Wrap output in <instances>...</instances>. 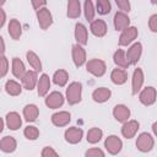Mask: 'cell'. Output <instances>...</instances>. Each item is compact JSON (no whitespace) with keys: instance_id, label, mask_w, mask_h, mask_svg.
Wrapping results in <instances>:
<instances>
[{"instance_id":"obj_14","label":"cell","mask_w":157,"mask_h":157,"mask_svg":"<svg viewBox=\"0 0 157 157\" xmlns=\"http://www.w3.org/2000/svg\"><path fill=\"white\" fill-rule=\"evenodd\" d=\"M144 85V72L141 69H135L134 74H132V80H131V93L132 94H137V92H140L141 87Z\"/></svg>"},{"instance_id":"obj_4","label":"cell","mask_w":157,"mask_h":157,"mask_svg":"<svg viewBox=\"0 0 157 157\" xmlns=\"http://www.w3.org/2000/svg\"><path fill=\"white\" fill-rule=\"evenodd\" d=\"M137 34H139V32H137V28L136 27H126V28H124L123 31H121V34H120V37H119V45H121V47H126V45H129L131 42H134L136 38H137Z\"/></svg>"},{"instance_id":"obj_47","label":"cell","mask_w":157,"mask_h":157,"mask_svg":"<svg viewBox=\"0 0 157 157\" xmlns=\"http://www.w3.org/2000/svg\"><path fill=\"white\" fill-rule=\"evenodd\" d=\"M151 2L152 4H157V0H151Z\"/></svg>"},{"instance_id":"obj_7","label":"cell","mask_w":157,"mask_h":157,"mask_svg":"<svg viewBox=\"0 0 157 157\" xmlns=\"http://www.w3.org/2000/svg\"><path fill=\"white\" fill-rule=\"evenodd\" d=\"M139 99L144 105H152L156 102V88L152 86L145 87L140 94H139Z\"/></svg>"},{"instance_id":"obj_6","label":"cell","mask_w":157,"mask_h":157,"mask_svg":"<svg viewBox=\"0 0 157 157\" xmlns=\"http://www.w3.org/2000/svg\"><path fill=\"white\" fill-rule=\"evenodd\" d=\"M104 147L110 155H117L121 151L123 142L121 140L115 135H109L104 141Z\"/></svg>"},{"instance_id":"obj_27","label":"cell","mask_w":157,"mask_h":157,"mask_svg":"<svg viewBox=\"0 0 157 157\" xmlns=\"http://www.w3.org/2000/svg\"><path fill=\"white\" fill-rule=\"evenodd\" d=\"M110 80L115 85H123L128 80V74L124 69H114L110 74Z\"/></svg>"},{"instance_id":"obj_22","label":"cell","mask_w":157,"mask_h":157,"mask_svg":"<svg viewBox=\"0 0 157 157\" xmlns=\"http://www.w3.org/2000/svg\"><path fill=\"white\" fill-rule=\"evenodd\" d=\"M75 39L77 40V44H81V45L87 44L88 33H87V28L85 27V25L76 23V26H75Z\"/></svg>"},{"instance_id":"obj_33","label":"cell","mask_w":157,"mask_h":157,"mask_svg":"<svg viewBox=\"0 0 157 157\" xmlns=\"http://www.w3.org/2000/svg\"><path fill=\"white\" fill-rule=\"evenodd\" d=\"M103 136V131L99 129V128H91L88 131H87V141L90 144H97L98 141H101Z\"/></svg>"},{"instance_id":"obj_41","label":"cell","mask_w":157,"mask_h":157,"mask_svg":"<svg viewBox=\"0 0 157 157\" xmlns=\"http://www.w3.org/2000/svg\"><path fill=\"white\" fill-rule=\"evenodd\" d=\"M148 27L152 32H157V15H152L148 20Z\"/></svg>"},{"instance_id":"obj_16","label":"cell","mask_w":157,"mask_h":157,"mask_svg":"<svg viewBox=\"0 0 157 157\" xmlns=\"http://www.w3.org/2000/svg\"><path fill=\"white\" fill-rule=\"evenodd\" d=\"M71 120V114L69 112H56L52 115V123L55 126H66Z\"/></svg>"},{"instance_id":"obj_46","label":"cell","mask_w":157,"mask_h":157,"mask_svg":"<svg viewBox=\"0 0 157 157\" xmlns=\"http://www.w3.org/2000/svg\"><path fill=\"white\" fill-rule=\"evenodd\" d=\"M5 1H6V0H0V6H2V5L5 4Z\"/></svg>"},{"instance_id":"obj_21","label":"cell","mask_w":157,"mask_h":157,"mask_svg":"<svg viewBox=\"0 0 157 157\" xmlns=\"http://www.w3.org/2000/svg\"><path fill=\"white\" fill-rule=\"evenodd\" d=\"M112 96V92L109 88H105V87H99V88H96L92 93V98L94 102L97 103H104L107 102Z\"/></svg>"},{"instance_id":"obj_8","label":"cell","mask_w":157,"mask_h":157,"mask_svg":"<svg viewBox=\"0 0 157 157\" xmlns=\"http://www.w3.org/2000/svg\"><path fill=\"white\" fill-rule=\"evenodd\" d=\"M141 54H142V45H141V43H139V42H137V43H134V44L128 49V52L125 53L126 59H128V61H129L130 65L136 64V63L140 60Z\"/></svg>"},{"instance_id":"obj_39","label":"cell","mask_w":157,"mask_h":157,"mask_svg":"<svg viewBox=\"0 0 157 157\" xmlns=\"http://www.w3.org/2000/svg\"><path fill=\"white\" fill-rule=\"evenodd\" d=\"M115 1V4H117V6L120 9V11H123V12H129L130 11V2H129V0H114Z\"/></svg>"},{"instance_id":"obj_17","label":"cell","mask_w":157,"mask_h":157,"mask_svg":"<svg viewBox=\"0 0 157 157\" xmlns=\"http://www.w3.org/2000/svg\"><path fill=\"white\" fill-rule=\"evenodd\" d=\"M113 115L119 123H124L130 118V109L124 104H118L113 109Z\"/></svg>"},{"instance_id":"obj_45","label":"cell","mask_w":157,"mask_h":157,"mask_svg":"<svg viewBox=\"0 0 157 157\" xmlns=\"http://www.w3.org/2000/svg\"><path fill=\"white\" fill-rule=\"evenodd\" d=\"M2 130H4V120L2 118H0V132H2Z\"/></svg>"},{"instance_id":"obj_15","label":"cell","mask_w":157,"mask_h":157,"mask_svg":"<svg viewBox=\"0 0 157 157\" xmlns=\"http://www.w3.org/2000/svg\"><path fill=\"white\" fill-rule=\"evenodd\" d=\"M113 22H114V28H115L117 31H123L124 28L129 27V25H130V18H129V16H128L125 12L118 11V12L114 15Z\"/></svg>"},{"instance_id":"obj_44","label":"cell","mask_w":157,"mask_h":157,"mask_svg":"<svg viewBox=\"0 0 157 157\" xmlns=\"http://www.w3.org/2000/svg\"><path fill=\"white\" fill-rule=\"evenodd\" d=\"M4 53H5V42L0 36V55H4Z\"/></svg>"},{"instance_id":"obj_25","label":"cell","mask_w":157,"mask_h":157,"mask_svg":"<svg viewBox=\"0 0 157 157\" xmlns=\"http://www.w3.org/2000/svg\"><path fill=\"white\" fill-rule=\"evenodd\" d=\"M81 15V4L80 0H67V17L78 18Z\"/></svg>"},{"instance_id":"obj_38","label":"cell","mask_w":157,"mask_h":157,"mask_svg":"<svg viewBox=\"0 0 157 157\" xmlns=\"http://www.w3.org/2000/svg\"><path fill=\"white\" fill-rule=\"evenodd\" d=\"M86 157H103L104 156V152L101 150V148H97V147H93V148H90L86 151L85 153Z\"/></svg>"},{"instance_id":"obj_40","label":"cell","mask_w":157,"mask_h":157,"mask_svg":"<svg viewBox=\"0 0 157 157\" xmlns=\"http://www.w3.org/2000/svg\"><path fill=\"white\" fill-rule=\"evenodd\" d=\"M40 155H42V157H55V156H58V152L55 150H53V147L47 146V147H44L42 150Z\"/></svg>"},{"instance_id":"obj_43","label":"cell","mask_w":157,"mask_h":157,"mask_svg":"<svg viewBox=\"0 0 157 157\" xmlns=\"http://www.w3.org/2000/svg\"><path fill=\"white\" fill-rule=\"evenodd\" d=\"M5 21H6V13H5V11L0 7V28H2V26L5 25Z\"/></svg>"},{"instance_id":"obj_24","label":"cell","mask_w":157,"mask_h":157,"mask_svg":"<svg viewBox=\"0 0 157 157\" xmlns=\"http://www.w3.org/2000/svg\"><path fill=\"white\" fill-rule=\"evenodd\" d=\"M7 29H9L10 37H11L12 39H15V40L20 39V37H21V34H22V26H21V23H20L18 20L12 18V20L10 21V23H9Z\"/></svg>"},{"instance_id":"obj_26","label":"cell","mask_w":157,"mask_h":157,"mask_svg":"<svg viewBox=\"0 0 157 157\" xmlns=\"http://www.w3.org/2000/svg\"><path fill=\"white\" fill-rule=\"evenodd\" d=\"M39 115V109L36 104H27L23 108V117L27 121H36Z\"/></svg>"},{"instance_id":"obj_13","label":"cell","mask_w":157,"mask_h":157,"mask_svg":"<svg viewBox=\"0 0 157 157\" xmlns=\"http://www.w3.org/2000/svg\"><path fill=\"white\" fill-rule=\"evenodd\" d=\"M72 60L76 67H80L86 63V50L81 44H75L72 47Z\"/></svg>"},{"instance_id":"obj_34","label":"cell","mask_w":157,"mask_h":157,"mask_svg":"<svg viewBox=\"0 0 157 157\" xmlns=\"http://www.w3.org/2000/svg\"><path fill=\"white\" fill-rule=\"evenodd\" d=\"M96 10L99 15H107L110 12L112 6L109 0H96Z\"/></svg>"},{"instance_id":"obj_32","label":"cell","mask_w":157,"mask_h":157,"mask_svg":"<svg viewBox=\"0 0 157 157\" xmlns=\"http://www.w3.org/2000/svg\"><path fill=\"white\" fill-rule=\"evenodd\" d=\"M5 91H6L10 96H18V94H21V92H22V86H21L18 82L13 81V80H9V81H6V83H5Z\"/></svg>"},{"instance_id":"obj_5","label":"cell","mask_w":157,"mask_h":157,"mask_svg":"<svg viewBox=\"0 0 157 157\" xmlns=\"http://www.w3.org/2000/svg\"><path fill=\"white\" fill-rule=\"evenodd\" d=\"M37 20L39 23V27L42 29H48L53 23V16L47 7H42L37 10Z\"/></svg>"},{"instance_id":"obj_28","label":"cell","mask_w":157,"mask_h":157,"mask_svg":"<svg viewBox=\"0 0 157 157\" xmlns=\"http://www.w3.org/2000/svg\"><path fill=\"white\" fill-rule=\"evenodd\" d=\"M113 60L115 63V65H118L120 69H128L129 67V61L126 59V55H125V52L123 49H118L114 55H113Z\"/></svg>"},{"instance_id":"obj_31","label":"cell","mask_w":157,"mask_h":157,"mask_svg":"<svg viewBox=\"0 0 157 157\" xmlns=\"http://www.w3.org/2000/svg\"><path fill=\"white\" fill-rule=\"evenodd\" d=\"M53 81H54V83L56 86L64 87L67 83V81H69V74L65 70H63V69L56 70L54 72V75H53Z\"/></svg>"},{"instance_id":"obj_29","label":"cell","mask_w":157,"mask_h":157,"mask_svg":"<svg viewBox=\"0 0 157 157\" xmlns=\"http://www.w3.org/2000/svg\"><path fill=\"white\" fill-rule=\"evenodd\" d=\"M26 71L27 70H26L25 64L22 63V60L18 59V58H13L12 59V74H13V76L16 78H20L21 80Z\"/></svg>"},{"instance_id":"obj_42","label":"cell","mask_w":157,"mask_h":157,"mask_svg":"<svg viewBox=\"0 0 157 157\" xmlns=\"http://www.w3.org/2000/svg\"><path fill=\"white\" fill-rule=\"evenodd\" d=\"M45 4H47V0H32V6L34 10H39L44 7Z\"/></svg>"},{"instance_id":"obj_10","label":"cell","mask_w":157,"mask_h":157,"mask_svg":"<svg viewBox=\"0 0 157 157\" xmlns=\"http://www.w3.org/2000/svg\"><path fill=\"white\" fill-rule=\"evenodd\" d=\"M21 81H22V87L23 88H26L27 91H32L37 86V81H38L37 71H34V70L26 71L25 75L21 78Z\"/></svg>"},{"instance_id":"obj_35","label":"cell","mask_w":157,"mask_h":157,"mask_svg":"<svg viewBox=\"0 0 157 157\" xmlns=\"http://www.w3.org/2000/svg\"><path fill=\"white\" fill-rule=\"evenodd\" d=\"M83 11H85V17L87 21H93V17H94V13H96V10H94V6H93V2L92 0H85V5H83Z\"/></svg>"},{"instance_id":"obj_12","label":"cell","mask_w":157,"mask_h":157,"mask_svg":"<svg viewBox=\"0 0 157 157\" xmlns=\"http://www.w3.org/2000/svg\"><path fill=\"white\" fill-rule=\"evenodd\" d=\"M64 136H65V140H66L69 144H72V145H75V144L80 142V141L82 140V136H83V131H82V129H80V128H76V126H71V128L66 129V131H65Z\"/></svg>"},{"instance_id":"obj_11","label":"cell","mask_w":157,"mask_h":157,"mask_svg":"<svg viewBox=\"0 0 157 157\" xmlns=\"http://www.w3.org/2000/svg\"><path fill=\"white\" fill-rule=\"evenodd\" d=\"M63 104H64V96L58 91H54L45 97V105L48 108L56 109L60 108Z\"/></svg>"},{"instance_id":"obj_36","label":"cell","mask_w":157,"mask_h":157,"mask_svg":"<svg viewBox=\"0 0 157 157\" xmlns=\"http://www.w3.org/2000/svg\"><path fill=\"white\" fill-rule=\"evenodd\" d=\"M23 135H25L26 139H28V140H36V139L39 136V130L37 129V126L28 125V126L25 128Z\"/></svg>"},{"instance_id":"obj_20","label":"cell","mask_w":157,"mask_h":157,"mask_svg":"<svg viewBox=\"0 0 157 157\" xmlns=\"http://www.w3.org/2000/svg\"><path fill=\"white\" fill-rule=\"evenodd\" d=\"M5 119H6V125H7V128H9L10 130H17V129H20L21 125H22V119H21L20 114L16 113V112H10V113H7Z\"/></svg>"},{"instance_id":"obj_9","label":"cell","mask_w":157,"mask_h":157,"mask_svg":"<svg viewBox=\"0 0 157 157\" xmlns=\"http://www.w3.org/2000/svg\"><path fill=\"white\" fill-rule=\"evenodd\" d=\"M139 128H140V124L137 120H126L121 126V135L125 139H132L136 135Z\"/></svg>"},{"instance_id":"obj_23","label":"cell","mask_w":157,"mask_h":157,"mask_svg":"<svg viewBox=\"0 0 157 157\" xmlns=\"http://www.w3.org/2000/svg\"><path fill=\"white\" fill-rule=\"evenodd\" d=\"M17 142L12 136H5L0 140V150L5 153H11L16 150Z\"/></svg>"},{"instance_id":"obj_3","label":"cell","mask_w":157,"mask_h":157,"mask_svg":"<svg viewBox=\"0 0 157 157\" xmlns=\"http://www.w3.org/2000/svg\"><path fill=\"white\" fill-rule=\"evenodd\" d=\"M153 146H155V140H153V136L151 134L142 132V134H140L137 136L136 147L141 152H148V151H151L153 148Z\"/></svg>"},{"instance_id":"obj_30","label":"cell","mask_w":157,"mask_h":157,"mask_svg":"<svg viewBox=\"0 0 157 157\" xmlns=\"http://www.w3.org/2000/svg\"><path fill=\"white\" fill-rule=\"evenodd\" d=\"M26 59H27L28 64L32 66V69H33L34 71L38 72V71L42 70V63H40V59H39V56H38L34 52L28 50V52L26 53Z\"/></svg>"},{"instance_id":"obj_2","label":"cell","mask_w":157,"mask_h":157,"mask_svg":"<svg viewBox=\"0 0 157 157\" xmlns=\"http://www.w3.org/2000/svg\"><path fill=\"white\" fill-rule=\"evenodd\" d=\"M86 70L93 76L101 77L105 74L107 66H105V63L101 59H91L86 63Z\"/></svg>"},{"instance_id":"obj_1","label":"cell","mask_w":157,"mask_h":157,"mask_svg":"<svg viewBox=\"0 0 157 157\" xmlns=\"http://www.w3.org/2000/svg\"><path fill=\"white\" fill-rule=\"evenodd\" d=\"M82 85L80 82H71L66 88V99L69 104H77L81 102Z\"/></svg>"},{"instance_id":"obj_18","label":"cell","mask_w":157,"mask_h":157,"mask_svg":"<svg viewBox=\"0 0 157 157\" xmlns=\"http://www.w3.org/2000/svg\"><path fill=\"white\" fill-rule=\"evenodd\" d=\"M91 32L96 36V37H104L107 34V25L103 20H93L91 21Z\"/></svg>"},{"instance_id":"obj_19","label":"cell","mask_w":157,"mask_h":157,"mask_svg":"<svg viewBox=\"0 0 157 157\" xmlns=\"http://www.w3.org/2000/svg\"><path fill=\"white\" fill-rule=\"evenodd\" d=\"M49 88H50L49 76L47 74H43L38 78V81H37V92H38V96H40V97L47 96V93L49 92Z\"/></svg>"},{"instance_id":"obj_37","label":"cell","mask_w":157,"mask_h":157,"mask_svg":"<svg viewBox=\"0 0 157 157\" xmlns=\"http://www.w3.org/2000/svg\"><path fill=\"white\" fill-rule=\"evenodd\" d=\"M9 71V60L5 55H0V78H2Z\"/></svg>"}]
</instances>
